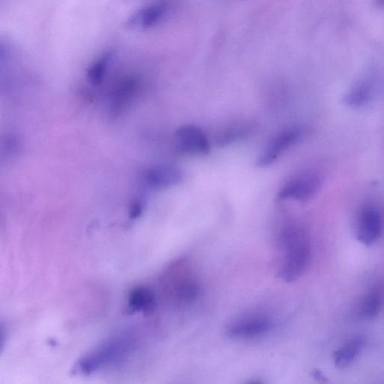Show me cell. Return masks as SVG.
<instances>
[{"label": "cell", "mask_w": 384, "mask_h": 384, "mask_svg": "<svg viewBox=\"0 0 384 384\" xmlns=\"http://www.w3.org/2000/svg\"><path fill=\"white\" fill-rule=\"evenodd\" d=\"M141 329L122 331L105 338L90 350L74 365L73 374L89 376L120 367L141 347Z\"/></svg>", "instance_id": "obj_1"}, {"label": "cell", "mask_w": 384, "mask_h": 384, "mask_svg": "<svg viewBox=\"0 0 384 384\" xmlns=\"http://www.w3.org/2000/svg\"><path fill=\"white\" fill-rule=\"evenodd\" d=\"M366 344L365 338L358 336L352 338L333 354L334 364L338 369H344L352 366L362 352Z\"/></svg>", "instance_id": "obj_13"}, {"label": "cell", "mask_w": 384, "mask_h": 384, "mask_svg": "<svg viewBox=\"0 0 384 384\" xmlns=\"http://www.w3.org/2000/svg\"><path fill=\"white\" fill-rule=\"evenodd\" d=\"M175 143L179 152L191 155H205L210 148L205 133L192 125L184 126L177 131Z\"/></svg>", "instance_id": "obj_6"}, {"label": "cell", "mask_w": 384, "mask_h": 384, "mask_svg": "<svg viewBox=\"0 0 384 384\" xmlns=\"http://www.w3.org/2000/svg\"><path fill=\"white\" fill-rule=\"evenodd\" d=\"M114 58L115 53L112 51L101 53L89 68L87 71L89 82L94 87L103 83Z\"/></svg>", "instance_id": "obj_14"}, {"label": "cell", "mask_w": 384, "mask_h": 384, "mask_svg": "<svg viewBox=\"0 0 384 384\" xmlns=\"http://www.w3.org/2000/svg\"><path fill=\"white\" fill-rule=\"evenodd\" d=\"M143 202L141 200H137L132 203L130 208V217L132 219H136L141 216L143 210Z\"/></svg>", "instance_id": "obj_18"}, {"label": "cell", "mask_w": 384, "mask_h": 384, "mask_svg": "<svg viewBox=\"0 0 384 384\" xmlns=\"http://www.w3.org/2000/svg\"><path fill=\"white\" fill-rule=\"evenodd\" d=\"M184 172L174 165L154 167L144 174V182L149 187L161 189L172 187L181 183Z\"/></svg>", "instance_id": "obj_8"}, {"label": "cell", "mask_w": 384, "mask_h": 384, "mask_svg": "<svg viewBox=\"0 0 384 384\" xmlns=\"http://www.w3.org/2000/svg\"><path fill=\"white\" fill-rule=\"evenodd\" d=\"M165 5L161 3L153 4L140 8L132 14L126 23L129 29L145 30L154 27L163 17Z\"/></svg>", "instance_id": "obj_10"}, {"label": "cell", "mask_w": 384, "mask_h": 384, "mask_svg": "<svg viewBox=\"0 0 384 384\" xmlns=\"http://www.w3.org/2000/svg\"><path fill=\"white\" fill-rule=\"evenodd\" d=\"M304 135L305 129L300 127H292L281 131L260 154L257 165L265 167L274 164L293 146L299 143Z\"/></svg>", "instance_id": "obj_4"}, {"label": "cell", "mask_w": 384, "mask_h": 384, "mask_svg": "<svg viewBox=\"0 0 384 384\" xmlns=\"http://www.w3.org/2000/svg\"><path fill=\"white\" fill-rule=\"evenodd\" d=\"M167 276L168 290L179 304L189 305L198 300L200 290L195 279L190 277L174 278L171 274Z\"/></svg>", "instance_id": "obj_9"}, {"label": "cell", "mask_w": 384, "mask_h": 384, "mask_svg": "<svg viewBox=\"0 0 384 384\" xmlns=\"http://www.w3.org/2000/svg\"><path fill=\"white\" fill-rule=\"evenodd\" d=\"M255 129V126L248 122L234 124L217 135V142L220 146L229 145L248 137V135L253 133Z\"/></svg>", "instance_id": "obj_16"}, {"label": "cell", "mask_w": 384, "mask_h": 384, "mask_svg": "<svg viewBox=\"0 0 384 384\" xmlns=\"http://www.w3.org/2000/svg\"><path fill=\"white\" fill-rule=\"evenodd\" d=\"M282 252L279 276L287 282L295 281L309 269L312 246L309 233L301 226L287 225L279 236Z\"/></svg>", "instance_id": "obj_2"}, {"label": "cell", "mask_w": 384, "mask_h": 384, "mask_svg": "<svg viewBox=\"0 0 384 384\" xmlns=\"http://www.w3.org/2000/svg\"><path fill=\"white\" fill-rule=\"evenodd\" d=\"M156 307V295L152 289L141 286L131 290L129 297V308L132 312L149 315L155 312Z\"/></svg>", "instance_id": "obj_11"}, {"label": "cell", "mask_w": 384, "mask_h": 384, "mask_svg": "<svg viewBox=\"0 0 384 384\" xmlns=\"http://www.w3.org/2000/svg\"><path fill=\"white\" fill-rule=\"evenodd\" d=\"M273 328V323L264 316H252L236 321L228 328V335L235 338H255L267 335Z\"/></svg>", "instance_id": "obj_7"}, {"label": "cell", "mask_w": 384, "mask_h": 384, "mask_svg": "<svg viewBox=\"0 0 384 384\" xmlns=\"http://www.w3.org/2000/svg\"><path fill=\"white\" fill-rule=\"evenodd\" d=\"M384 302V286L378 284L371 288L360 301L358 314L361 319H371L380 312Z\"/></svg>", "instance_id": "obj_12"}, {"label": "cell", "mask_w": 384, "mask_h": 384, "mask_svg": "<svg viewBox=\"0 0 384 384\" xmlns=\"http://www.w3.org/2000/svg\"><path fill=\"white\" fill-rule=\"evenodd\" d=\"M137 82L134 78H125L118 84L112 98L113 111L121 110L132 97L136 89Z\"/></svg>", "instance_id": "obj_17"}, {"label": "cell", "mask_w": 384, "mask_h": 384, "mask_svg": "<svg viewBox=\"0 0 384 384\" xmlns=\"http://www.w3.org/2000/svg\"><path fill=\"white\" fill-rule=\"evenodd\" d=\"M384 230V217L380 209L369 203L358 212L356 223V236L359 242L366 246L376 243Z\"/></svg>", "instance_id": "obj_3"}, {"label": "cell", "mask_w": 384, "mask_h": 384, "mask_svg": "<svg viewBox=\"0 0 384 384\" xmlns=\"http://www.w3.org/2000/svg\"><path fill=\"white\" fill-rule=\"evenodd\" d=\"M378 6L384 7V0H376Z\"/></svg>", "instance_id": "obj_19"}, {"label": "cell", "mask_w": 384, "mask_h": 384, "mask_svg": "<svg viewBox=\"0 0 384 384\" xmlns=\"http://www.w3.org/2000/svg\"><path fill=\"white\" fill-rule=\"evenodd\" d=\"M321 184V178L317 174L304 173L293 177L282 186L278 197L280 200L307 202L317 195Z\"/></svg>", "instance_id": "obj_5"}, {"label": "cell", "mask_w": 384, "mask_h": 384, "mask_svg": "<svg viewBox=\"0 0 384 384\" xmlns=\"http://www.w3.org/2000/svg\"><path fill=\"white\" fill-rule=\"evenodd\" d=\"M373 95V87L368 81L360 82L350 90L345 96V103L354 108L366 106Z\"/></svg>", "instance_id": "obj_15"}]
</instances>
